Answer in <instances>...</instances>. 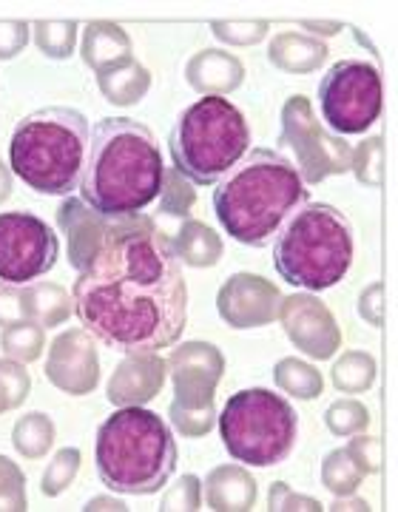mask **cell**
<instances>
[{
	"label": "cell",
	"mask_w": 398,
	"mask_h": 512,
	"mask_svg": "<svg viewBox=\"0 0 398 512\" xmlns=\"http://www.w3.org/2000/svg\"><path fill=\"white\" fill-rule=\"evenodd\" d=\"M86 333L117 353H160L188 325V285L171 239L151 217L114 220L72 288Z\"/></svg>",
	"instance_id": "obj_1"
},
{
	"label": "cell",
	"mask_w": 398,
	"mask_h": 512,
	"mask_svg": "<svg viewBox=\"0 0 398 512\" xmlns=\"http://www.w3.org/2000/svg\"><path fill=\"white\" fill-rule=\"evenodd\" d=\"M165 163L154 134L128 117H106L91 128L80 200L91 211L123 220L143 214L163 191Z\"/></svg>",
	"instance_id": "obj_2"
},
{
	"label": "cell",
	"mask_w": 398,
	"mask_h": 512,
	"mask_svg": "<svg viewBox=\"0 0 398 512\" xmlns=\"http://www.w3.org/2000/svg\"><path fill=\"white\" fill-rule=\"evenodd\" d=\"M310 188L279 151L254 148L214 188V211L228 237L251 245H273L282 225L308 202Z\"/></svg>",
	"instance_id": "obj_3"
},
{
	"label": "cell",
	"mask_w": 398,
	"mask_h": 512,
	"mask_svg": "<svg viewBox=\"0 0 398 512\" xmlns=\"http://www.w3.org/2000/svg\"><path fill=\"white\" fill-rule=\"evenodd\" d=\"M97 476L123 495H154L177 470L171 427L145 407H120L97 430Z\"/></svg>",
	"instance_id": "obj_4"
},
{
	"label": "cell",
	"mask_w": 398,
	"mask_h": 512,
	"mask_svg": "<svg viewBox=\"0 0 398 512\" xmlns=\"http://www.w3.org/2000/svg\"><path fill=\"white\" fill-rule=\"evenodd\" d=\"M91 143L89 120L77 109L52 106L23 117L9 143V165L23 183L46 197L80 188Z\"/></svg>",
	"instance_id": "obj_5"
},
{
	"label": "cell",
	"mask_w": 398,
	"mask_h": 512,
	"mask_svg": "<svg viewBox=\"0 0 398 512\" xmlns=\"http://www.w3.org/2000/svg\"><path fill=\"white\" fill-rule=\"evenodd\" d=\"M353 265V225L327 202H305L273 239V268L288 285L327 291Z\"/></svg>",
	"instance_id": "obj_6"
},
{
	"label": "cell",
	"mask_w": 398,
	"mask_h": 512,
	"mask_svg": "<svg viewBox=\"0 0 398 512\" xmlns=\"http://www.w3.org/2000/svg\"><path fill=\"white\" fill-rule=\"evenodd\" d=\"M168 148L188 183L217 185L251 151V126L228 97H202L177 117Z\"/></svg>",
	"instance_id": "obj_7"
},
{
	"label": "cell",
	"mask_w": 398,
	"mask_h": 512,
	"mask_svg": "<svg viewBox=\"0 0 398 512\" xmlns=\"http://www.w3.org/2000/svg\"><path fill=\"white\" fill-rule=\"evenodd\" d=\"M219 436L228 456L248 467H273L293 453L299 416L285 396L268 387L234 393L219 416Z\"/></svg>",
	"instance_id": "obj_8"
},
{
	"label": "cell",
	"mask_w": 398,
	"mask_h": 512,
	"mask_svg": "<svg viewBox=\"0 0 398 512\" xmlns=\"http://www.w3.org/2000/svg\"><path fill=\"white\" fill-rule=\"evenodd\" d=\"M168 373L174 379V402L168 407L171 424L188 439L208 436L217 421L214 393L225 370V359L208 342H185L168 356Z\"/></svg>",
	"instance_id": "obj_9"
},
{
	"label": "cell",
	"mask_w": 398,
	"mask_h": 512,
	"mask_svg": "<svg viewBox=\"0 0 398 512\" xmlns=\"http://www.w3.org/2000/svg\"><path fill=\"white\" fill-rule=\"evenodd\" d=\"M319 111L330 131L364 134L381 114V72L364 60L333 63L319 83Z\"/></svg>",
	"instance_id": "obj_10"
},
{
	"label": "cell",
	"mask_w": 398,
	"mask_h": 512,
	"mask_svg": "<svg viewBox=\"0 0 398 512\" xmlns=\"http://www.w3.org/2000/svg\"><path fill=\"white\" fill-rule=\"evenodd\" d=\"M282 143L296 151V171L302 174L305 185L344 174L353 163L350 143L319 126L310 100L302 94L290 97L282 109Z\"/></svg>",
	"instance_id": "obj_11"
},
{
	"label": "cell",
	"mask_w": 398,
	"mask_h": 512,
	"mask_svg": "<svg viewBox=\"0 0 398 512\" xmlns=\"http://www.w3.org/2000/svg\"><path fill=\"white\" fill-rule=\"evenodd\" d=\"M57 234L29 211L0 214V282L32 285L55 268Z\"/></svg>",
	"instance_id": "obj_12"
},
{
	"label": "cell",
	"mask_w": 398,
	"mask_h": 512,
	"mask_svg": "<svg viewBox=\"0 0 398 512\" xmlns=\"http://www.w3.org/2000/svg\"><path fill=\"white\" fill-rule=\"evenodd\" d=\"M46 376L63 393L72 396L91 393L100 382V356L94 348V336L83 328L60 333L49 348Z\"/></svg>",
	"instance_id": "obj_13"
},
{
	"label": "cell",
	"mask_w": 398,
	"mask_h": 512,
	"mask_svg": "<svg viewBox=\"0 0 398 512\" xmlns=\"http://www.w3.org/2000/svg\"><path fill=\"white\" fill-rule=\"evenodd\" d=\"M279 316H282L290 342L313 359H330L342 345V333L336 328L333 313L313 296L296 293V296L282 299Z\"/></svg>",
	"instance_id": "obj_14"
},
{
	"label": "cell",
	"mask_w": 398,
	"mask_h": 512,
	"mask_svg": "<svg viewBox=\"0 0 398 512\" xmlns=\"http://www.w3.org/2000/svg\"><path fill=\"white\" fill-rule=\"evenodd\" d=\"M282 293L276 291L268 279L256 274H236L231 276L217 296L219 316L231 328H262L271 325L279 316Z\"/></svg>",
	"instance_id": "obj_15"
},
{
	"label": "cell",
	"mask_w": 398,
	"mask_h": 512,
	"mask_svg": "<svg viewBox=\"0 0 398 512\" xmlns=\"http://www.w3.org/2000/svg\"><path fill=\"white\" fill-rule=\"evenodd\" d=\"M168 365L160 353H131L109 382V402L114 407H143L163 390Z\"/></svg>",
	"instance_id": "obj_16"
},
{
	"label": "cell",
	"mask_w": 398,
	"mask_h": 512,
	"mask_svg": "<svg viewBox=\"0 0 398 512\" xmlns=\"http://www.w3.org/2000/svg\"><path fill=\"white\" fill-rule=\"evenodd\" d=\"M57 225H60V234H66V242H69V262L77 271H83L94 259V254L103 248V242L114 228V220L91 211L83 200L69 197L57 208Z\"/></svg>",
	"instance_id": "obj_17"
},
{
	"label": "cell",
	"mask_w": 398,
	"mask_h": 512,
	"mask_svg": "<svg viewBox=\"0 0 398 512\" xmlns=\"http://www.w3.org/2000/svg\"><path fill=\"white\" fill-rule=\"evenodd\" d=\"M185 77L188 83L205 97H225L228 92H234L242 86L245 69L234 55L219 52V49H205L188 60L185 66Z\"/></svg>",
	"instance_id": "obj_18"
},
{
	"label": "cell",
	"mask_w": 398,
	"mask_h": 512,
	"mask_svg": "<svg viewBox=\"0 0 398 512\" xmlns=\"http://www.w3.org/2000/svg\"><path fill=\"white\" fill-rule=\"evenodd\" d=\"M131 40L128 35L109 20H94L86 26V35H83V63L89 66L91 72L109 74L120 66L131 63Z\"/></svg>",
	"instance_id": "obj_19"
},
{
	"label": "cell",
	"mask_w": 398,
	"mask_h": 512,
	"mask_svg": "<svg viewBox=\"0 0 398 512\" xmlns=\"http://www.w3.org/2000/svg\"><path fill=\"white\" fill-rule=\"evenodd\" d=\"M256 481L236 464L217 467L205 478V507L211 510H254Z\"/></svg>",
	"instance_id": "obj_20"
},
{
	"label": "cell",
	"mask_w": 398,
	"mask_h": 512,
	"mask_svg": "<svg viewBox=\"0 0 398 512\" xmlns=\"http://www.w3.org/2000/svg\"><path fill=\"white\" fill-rule=\"evenodd\" d=\"M268 57H271L273 66H279L282 72L305 74L325 63L327 46L322 40H316V37L282 32V35L273 37Z\"/></svg>",
	"instance_id": "obj_21"
},
{
	"label": "cell",
	"mask_w": 398,
	"mask_h": 512,
	"mask_svg": "<svg viewBox=\"0 0 398 512\" xmlns=\"http://www.w3.org/2000/svg\"><path fill=\"white\" fill-rule=\"evenodd\" d=\"M69 293L57 285L46 282H32L23 285V322H35L43 328H55L69 319Z\"/></svg>",
	"instance_id": "obj_22"
},
{
	"label": "cell",
	"mask_w": 398,
	"mask_h": 512,
	"mask_svg": "<svg viewBox=\"0 0 398 512\" xmlns=\"http://www.w3.org/2000/svg\"><path fill=\"white\" fill-rule=\"evenodd\" d=\"M171 245H174V251L180 256V262L191 265V268H211V265H217L219 259H222V239L205 222H182V228L177 231V239Z\"/></svg>",
	"instance_id": "obj_23"
},
{
	"label": "cell",
	"mask_w": 398,
	"mask_h": 512,
	"mask_svg": "<svg viewBox=\"0 0 398 512\" xmlns=\"http://www.w3.org/2000/svg\"><path fill=\"white\" fill-rule=\"evenodd\" d=\"M97 83H100V92L106 94L109 103H114V106H134V103H140L145 97V92H148L151 74H148V69H145L143 63L131 60L126 66L114 69V72L100 74Z\"/></svg>",
	"instance_id": "obj_24"
},
{
	"label": "cell",
	"mask_w": 398,
	"mask_h": 512,
	"mask_svg": "<svg viewBox=\"0 0 398 512\" xmlns=\"http://www.w3.org/2000/svg\"><path fill=\"white\" fill-rule=\"evenodd\" d=\"M12 444L23 458H43L55 444V421L43 413H29L15 424Z\"/></svg>",
	"instance_id": "obj_25"
},
{
	"label": "cell",
	"mask_w": 398,
	"mask_h": 512,
	"mask_svg": "<svg viewBox=\"0 0 398 512\" xmlns=\"http://www.w3.org/2000/svg\"><path fill=\"white\" fill-rule=\"evenodd\" d=\"M43 325L35 322H15V325H6L0 333V348L6 350L15 362H35L43 353Z\"/></svg>",
	"instance_id": "obj_26"
},
{
	"label": "cell",
	"mask_w": 398,
	"mask_h": 512,
	"mask_svg": "<svg viewBox=\"0 0 398 512\" xmlns=\"http://www.w3.org/2000/svg\"><path fill=\"white\" fill-rule=\"evenodd\" d=\"M273 376H276V384L290 393V396H296V399H316L319 393H322V376H319V370H313L305 362H299V359H282L276 370H273Z\"/></svg>",
	"instance_id": "obj_27"
},
{
	"label": "cell",
	"mask_w": 398,
	"mask_h": 512,
	"mask_svg": "<svg viewBox=\"0 0 398 512\" xmlns=\"http://www.w3.org/2000/svg\"><path fill=\"white\" fill-rule=\"evenodd\" d=\"M35 29L37 49L52 60H66L72 57L74 43H77V23L74 20H37L32 23Z\"/></svg>",
	"instance_id": "obj_28"
},
{
	"label": "cell",
	"mask_w": 398,
	"mask_h": 512,
	"mask_svg": "<svg viewBox=\"0 0 398 512\" xmlns=\"http://www.w3.org/2000/svg\"><path fill=\"white\" fill-rule=\"evenodd\" d=\"M367 476L364 467L353 458L350 450H333L325 458V467H322V481H325L327 490H333L336 495H350L356 493L359 481Z\"/></svg>",
	"instance_id": "obj_29"
},
{
	"label": "cell",
	"mask_w": 398,
	"mask_h": 512,
	"mask_svg": "<svg viewBox=\"0 0 398 512\" xmlns=\"http://www.w3.org/2000/svg\"><path fill=\"white\" fill-rule=\"evenodd\" d=\"M376 379V362L367 353H344L342 362L333 365V384L342 393H362Z\"/></svg>",
	"instance_id": "obj_30"
},
{
	"label": "cell",
	"mask_w": 398,
	"mask_h": 512,
	"mask_svg": "<svg viewBox=\"0 0 398 512\" xmlns=\"http://www.w3.org/2000/svg\"><path fill=\"white\" fill-rule=\"evenodd\" d=\"M160 211L168 214V217H188L194 202H197V191L191 188V183L182 177L180 171H168L165 168L163 177V191H160Z\"/></svg>",
	"instance_id": "obj_31"
},
{
	"label": "cell",
	"mask_w": 398,
	"mask_h": 512,
	"mask_svg": "<svg viewBox=\"0 0 398 512\" xmlns=\"http://www.w3.org/2000/svg\"><path fill=\"white\" fill-rule=\"evenodd\" d=\"M77 473H80V450H77V447H66V450H60V453L49 461V467H46V473H43L40 490H43V495H49V498L66 493L69 484L77 478Z\"/></svg>",
	"instance_id": "obj_32"
},
{
	"label": "cell",
	"mask_w": 398,
	"mask_h": 512,
	"mask_svg": "<svg viewBox=\"0 0 398 512\" xmlns=\"http://www.w3.org/2000/svg\"><path fill=\"white\" fill-rule=\"evenodd\" d=\"M29 390H32V379L23 365L12 359H0V413L20 407L26 402Z\"/></svg>",
	"instance_id": "obj_33"
},
{
	"label": "cell",
	"mask_w": 398,
	"mask_h": 512,
	"mask_svg": "<svg viewBox=\"0 0 398 512\" xmlns=\"http://www.w3.org/2000/svg\"><path fill=\"white\" fill-rule=\"evenodd\" d=\"M327 427L336 433V436H353V433H362L364 427H367V410H364L362 404L353 402V399H344V402L330 404V410H327Z\"/></svg>",
	"instance_id": "obj_34"
},
{
	"label": "cell",
	"mask_w": 398,
	"mask_h": 512,
	"mask_svg": "<svg viewBox=\"0 0 398 512\" xmlns=\"http://www.w3.org/2000/svg\"><path fill=\"white\" fill-rule=\"evenodd\" d=\"M0 510H26V476L6 456H0Z\"/></svg>",
	"instance_id": "obj_35"
},
{
	"label": "cell",
	"mask_w": 398,
	"mask_h": 512,
	"mask_svg": "<svg viewBox=\"0 0 398 512\" xmlns=\"http://www.w3.org/2000/svg\"><path fill=\"white\" fill-rule=\"evenodd\" d=\"M268 32V23L265 20H256V23H225V20H214V35L225 43H234V46H251L259 43Z\"/></svg>",
	"instance_id": "obj_36"
},
{
	"label": "cell",
	"mask_w": 398,
	"mask_h": 512,
	"mask_svg": "<svg viewBox=\"0 0 398 512\" xmlns=\"http://www.w3.org/2000/svg\"><path fill=\"white\" fill-rule=\"evenodd\" d=\"M202 504V484L197 476H182L163 498L160 510H199Z\"/></svg>",
	"instance_id": "obj_37"
},
{
	"label": "cell",
	"mask_w": 398,
	"mask_h": 512,
	"mask_svg": "<svg viewBox=\"0 0 398 512\" xmlns=\"http://www.w3.org/2000/svg\"><path fill=\"white\" fill-rule=\"evenodd\" d=\"M379 163H381V140L379 137H370L364 140L359 151H356V160L350 163V168L356 171L359 183L364 185H379Z\"/></svg>",
	"instance_id": "obj_38"
},
{
	"label": "cell",
	"mask_w": 398,
	"mask_h": 512,
	"mask_svg": "<svg viewBox=\"0 0 398 512\" xmlns=\"http://www.w3.org/2000/svg\"><path fill=\"white\" fill-rule=\"evenodd\" d=\"M29 23L23 20H0V60L18 57L29 43Z\"/></svg>",
	"instance_id": "obj_39"
},
{
	"label": "cell",
	"mask_w": 398,
	"mask_h": 512,
	"mask_svg": "<svg viewBox=\"0 0 398 512\" xmlns=\"http://www.w3.org/2000/svg\"><path fill=\"white\" fill-rule=\"evenodd\" d=\"M23 322V285L0 282V328Z\"/></svg>",
	"instance_id": "obj_40"
},
{
	"label": "cell",
	"mask_w": 398,
	"mask_h": 512,
	"mask_svg": "<svg viewBox=\"0 0 398 512\" xmlns=\"http://www.w3.org/2000/svg\"><path fill=\"white\" fill-rule=\"evenodd\" d=\"M271 510H322V504L305 495H293L288 484L279 481L271 487Z\"/></svg>",
	"instance_id": "obj_41"
},
{
	"label": "cell",
	"mask_w": 398,
	"mask_h": 512,
	"mask_svg": "<svg viewBox=\"0 0 398 512\" xmlns=\"http://www.w3.org/2000/svg\"><path fill=\"white\" fill-rule=\"evenodd\" d=\"M83 510H128L126 504H123V501H120V498H91L89 504H86V507H83Z\"/></svg>",
	"instance_id": "obj_42"
},
{
	"label": "cell",
	"mask_w": 398,
	"mask_h": 512,
	"mask_svg": "<svg viewBox=\"0 0 398 512\" xmlns=\"http://www.w3.org/2000/svg\"><path fill=\"white\" fill-rule=\"evenodd\" d=\"M12 197V171L0 163V202H6Z\"/></svg>",
	"instance_id": "obj_43"
},
{
	"label": "cell",
	"mask_w": 398,
	"mask_h": 512,
	"mask_svg": "<svg viewBox=\"0 0 398 512\" xmlns=\"http://www.w3.org/2000/svg\"><path fill=\"white\" fill-rule=\"evenodd\" d=\"M333 510H370V507H367V501H350V504L339 501V504H333Z\"/></svg>",
	"instance_id": "obj_44"
}]
</instances>
